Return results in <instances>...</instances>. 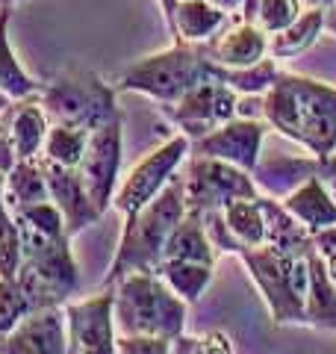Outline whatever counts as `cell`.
Returning a JSON list of instances; mask_svg holds the SVG:
<instances>
[{"instance_id": "cell-23", "label": "cell", "mask_w": 336, "mask_h": 354, "mask_svg": "<svg viewBox=\"0 0 336 354\" xmlns=\"http://www.w3.org/2000/svg\"><path fill=\"white\" fill-rule=\"evenodd\" d=\"M310 177H316V157H272L260 160L254 169L256 186L283 198Z\"/></svg>"}, {"instance_id": "cell-12", "label": "cell", "mask_w": 336, "mask_h": 354, "mask_svg": "<svg viewBox=\"0 0 336 354\" xmlns=\"http://www.w3.org/2000/svg\"><path fill=\"white\" fill-rule=\"evenodd\" d=\"M115 292L104 290L86 301L65 304L68 325V354H118V328H115Z\"/></svg>"}, {"instance_id": "cell-13", "label": "cell", "mask_w": 336, "mask_h": 354, "mask_svg": "<svg viewBox=\"0 0 336 354\" xmlns=\"http://www.w3.org/2000/svg\"><path fill=\"white\" fill-rule=\"evenodd\" d=\"M263 142H265V121L260 118H230L221 127H216L207 136H200L192 142V153L200 157H216L224 160L236 169L254 174L256 162L263 153Z\"/></svg>"}, {"instance_id": "cell-14", "label": "cell", "mask_w": 336, "mask_h": 354, "mask_svg": "<svg viewBox=\"0 0 336 354\" xmlns=\"http://www.w3.org/2000/svg\"><path fill=\"white\" fill-rule=\"evenodd\" d=\"M39 162H41V169H44V180H48V189H50V201L59 207L68 236H77L83 227L95 225V221L104 216L95 207L92 195H88L80 169L50 162V160H44L41 153H39Z\"/></svg>"}, {"instance_id": "cell-25", "label": "cell", "mask_w": 336, "mask_h": 354, "mask_svg": "<svg viewBox=\"0 0 336 354\" xmlns=\"http://www.w3.org/2000/svg\"><path fill=\"white\" fill-rule=\"evenodd\" d=\"M9 18H12V6H0V92L12 101H24L39 95L41 86L24 71L9 44Z\"/></svg>"}, {"instance_id": "cell-28", "label": "cell", "mask_w": 336, "mask_h": 354, "mask_svg": "<svg viewBox=\"0 0 336 354\" xmlns=\"http://www.w3.org/2000/svg\"><path fill=\"white\" fill-rule=\"evenodd\" d=\"M156 274H160V278L171 286L186 304L198 301L207 286L212 283V266L192 263V260H162Z\"/></svg>"}, {"instance_id": "cell-20", "label": "cell", "mask_w": 336, "mask_h": 354, "mask_svg": "<svg viewBox=\"0 0 336 354\" xmlns=\"http://www.w3.org/2000/svg\"><path fill=\"white\" fill-rule=\"evenodd\" d=\"M283 207L292 213L310 234L336 227V201L319 177H310L283 198Z\"/></svg>"}, {"instance_id": "cell-1", "label": "cell", "mask_w": 336, "mask_h": 354, "mask_svg": "<svg viewBox=\"0 0 336 354\" xmlns=\"http://www.w3.org/2000/svg\"><path fill=\"white\" fill-rule=\"evenodd\" d=\"M263 121L312 157L336 153V88L301 74H277L263 95Z\"/></svg>"}, {"instance_id": "cell-10", "label": "cell", "mask_w": 336, "mask_h": 354, "mask_svg": "<svg viewBox=\"0 0 336 354\" xmlns=\"http://www.w3.org/2000/svg\"><path fill=\"white\" fill-rule=\"evenodd\" d=\"M236 104H239V95L227 83H221L218 77L209 74L207 80H200L198 86L189 88L177 104L162 106V113L180 127L183 136H189V142H195L216 127H221L224 121L236 118Z\"/></svg>"}, {"instance_id": "cell-39", "label": "cell", "mask_w": 336, "mask_h": 354, "mask_svg": "<svg viewBox=\"0 0 336 354\" xmlns=\"http://www.w3.org/2000/svg\"><path fill=\"white\" fill-rule=\"evenodd\" d=\"M192 346H195V337L180 334L177 339H171V354H192Z\"/></svg>"}, {"instance_id": "cell-35", "label": "cell", "mask_w": 336, "mask_h": 354, "mask_svg": "<svg viewBox=\"0 0 336 354\" xmlns=\"http://www.w3.org/2000/svg\"><path fill=\"white\" fill-rule=\"evenodd\" d=\"M312 245H316V251L324 257V266H328L330 278L336 283V227H328V230L312 234Z\"/></svg>"}, {"instance_id": "cell-15", "label": "cell", "mask_w": 336, "mask_h": 354, "mask_svg": "<svg viewBox=\"0 0 336 354\" xmlns=\"http://www.w3.org/2000/svg\"><path fill=\"white\" fill-rule=\"evenodd\" d=\"M0 354H68L65 307L32 310L12 334L0 339Z\"/></svg>"}, {"instance_id": "cell-42", "label": "cell", "mask_w": 336, "mask_h": 354, "mask_svg": "<svg viewBox=\"0 0 336 354\" xmlns=\"http://www.w3.org/2000/svg\"><path fill=\"white\" fill-rule=\"evenodd\" d=\"M156 3L162 6V15H165V24L171 21V15H174V6H177V0H156Z\"/></svg>"}, {"instance_id": "cell-7", "label": "cell", "mask_w": 336, "mask_h": 354, "mask_svg": "<svg viewBox=\"0 0 336 354\" xmlns=\"http://www.w3.org/2000/svg\"><path fill=\"white\" fill-rule=\"evenodd\" d=\"M39 101L50 124H68L86 133L121 115L115 106V86L104 83L95 71L83 68L56 74L50 83L41 86Z\"/></svg>"}, {"instance_id": "cell-5", "label": "cell", "mask_w": 336, "mask_h": 354, "mask_svg": "<svg viewBox=\"0 0 336 354\" xmlns=\"http://www.w3.org/2000/svg\"><path fill=\"white\" fill-rule=\"evenodd\" d=\"M236 257L245 263L256 290L263 292L274 325H307V257H289L272 245L245 248Z\"/></svg>"}, {"instance_id": "cell-21", "label": "cell", "mask_w": 336, "mask_h": 354, "mask_svg": "<svg viewBox=\"0 0 336 354\" xmlns=\"http://www.w3.org/2000/svg\"><path fill=\"white\" fill-rule=\"evenodd\" d=\"M162 260H192L216 266V245L204 227V216L195 209H186V216L177 221L171 236L165 242V257Z\"/></svg>"}, {"instance_id": "cell-30", "label": "cell", "mask_w": 336, "mask_h": 354, "mask_svg": "<svg viewBox=\"0 0 336 354\" xmlns=\"http://www.w3.org/2000/svg\"><path fill=\"white\" fill-rule=\"evenodd\" d=\"M3 186H6V174L0 171V278H15L21 266V234L15 213L6 204Z\"/></svg>"}, {"instance_id": "cell-19", "label": "cell", "mask_w": 336, "mask_h": 354, "mask_svg": "<svg viewBox=\"0 0 336 354\" xmlns=\"http://www.w3.org/2000/svg\"><path fill=\"white\" fill-rule=\"evenodd\" d=\"M263 218H265V245L289 254V257H310L316 245H312V234L301 225V221L283 207V201L260 195Z\"/></svg>"}, {"instance_id": "cell-29", "label": "cell", "mask_w": 336, "mask_h": 354, "mask_svg": "<svg viewBox=\"0 0 336 354\" xmlns=\"http://www.w3.org/2000/svg\"><path fill=\"white\" fill-rule=\"evenodd\" d=\"M86 142H88L86 130H77L68 124H50L48 136H44V145H41V157L77 169L86 153Z\"/></svg>"}, {"instance_id": "cell-18", "label": "cell", "mask_w": 336, "mask_h": 354, "mask_svg": "<svg viewBox=\"0 0 336 354\" xmlns=\"http://www.w3.org/2000/svg\"><path fill=\"white\" fill-rule=\"evenodd\" d=\"M0 118H3L9 127L18 160H36L41 153L44 136H48V130H50V118L44 113L39 95L24 97V101H12L3 109Z\"/></svg>"}, {"instance_id": "cell-11", "label": "cell", "mask_w": 336, "mask_h": 354, "mask_svg": "<svg viewBox=\"0 0 336 354\" xmlns=\"http://www.w3.org/2000/svg\"><path fill=\"white\" fill-rule=\"evenodd\" d=\"M124 121L121 115H115L106 124H100L97 130L88 133L86 142V153L80 160V174L86 180V189L92 195L95 207L100 213H106L112 198H115L118 189V174H121V139H124Z\"/></svg>"}, {"instance_id": "cell-4", "label": "cell", "mask_w": 336, "mask_h": 354, "mask_svg": "<svg viewBox=\"0 0 336 354\" xmlns=\"http://www.w3.org/2000/svg\"><path fill=\"white\" fill-rule=\"evenodd\" d=\"M21 234V266L18 283L27 292L32 310H48L68 304V295L80 286V272H77L71 236H44L32 227L18 225Z\"/></svg>"}, {"instance_id": "cell-3", "label": "cell", "mask_w": 336, "mask_h": 354, "mask_svg": "<svg viewBox=\"0 0 336 354\" xmlns=\"http://www.w3.org/2000/svg\"><path fill=\"white\" fill-rule=\"evenodd\" d=\"M115 328L127 337L177 339L186 325V301L156 272H133L115 283Z\"/></svg>"}, {"instance_id": "cell-43", "label": "cell", "mask_w": 336, "mask_h": 354, "mask_svg": "<svg viewBox=\"0 0 336 354\" xmlns=\"http://www.w3.org/2000/svg\"><path fill=\"white\" fill-rule=\"evenodd\" d=\"M301 3H307V6H324V9H328L333 0H301Z\"/></svg>"}, {"instance_id": "cell-44", "label": "cell", "mask_w": 336, "mask_h": 354, "mask_svg": "<svg viewBox=\"0 0 336 354\" xmlns=\"http://www.w3.org/2000/svg\"><path fill=\"white\" fill-rule=\"evenodd\" d=\"M9 104H12V97H6L3 92H0V113H3V109H6Z\"/></svg>"}, {"instance_id": "cell-38", "label": "cell", "mask_w": 336, "mask_h": 354, "mask_svg": "<svg viewBox=\"0 0 336 354\" xmlns=\"http://www.w3.org/2000/svg\"><path fill=\"white\" fill-rule=\"evenodd\" d=\"M236 118H263V95H239Z\"/></svg>"}, {"instance_id": "cell-6", "label": "cell", "mask_w": 336, "mask_h": 354, "mask_svg": "<svg viewBox=\"0 0 336 354\" xmlns=\"http://www.w3.org/2000/svg\"><path fill=\"white\" fill-rule=\"evenodd\" d=\"M207 77L209 59L204 57L200 44L174 41L168 50L151 53V57L124 68V74L115 83V92H139L148 95L160 106H171Z\"/></svg>"}, {"instance_id": "cell-34", "label": "cell", "mask_w": 336, "mask_h": 354, "mask_svg": "<svg viewBox=\"0 0 336 354\" xmlns=\"http://www.w3.org/2000/svg\"><path fill=\"white\" fill-rule=\"evenodd\" d=\"M192 354H233V342L224 330H209L204 337H195Z\"/></svg>"}, {"instance_id": "cell-17", "label": "cell", "mask_w": 336, "mask_h": 354, "mask_svg": "<svg viewBox=\"0 0 336 354\" xmlns=\"http://www.w3.org/2000/svg\"><path fill=\"white\" fill-rule=\"evenodd\" d=\"M233 18L224 9H218L209 0H177L174 15L168 21L174 41H186V44H207L209 39H216L224 27H230Z\"/></svg>"}, {"instance_id": "cell-16", "label": "cell", "mask_w": 336, "mask_h": 354, "mask_svg": "<svg viewBox=\"0 0 336 354\" xmlns=\"http://www.w3.org/2000/svg\"><path fill=\"white\" fill-rule=\"evenodd\" d=\"M200 50L209 62L224 65V68H245L268 57V32L248 21H233L216 39L200 44Z\"/></svg>"}, {"instance_id": "cell-9", "label": "cell", "mask_w": 336, "mask_h": 354, "mask_svg": "<svg viewBox=\"0 0 336 354\" xmlns=\"http://www.w3.org/2000/svg\"><path fill=\"white\" fill-rule=\"evenodd\" d=\"M189 148H192L189 136L177 133V136H171L165 145H160L156 151H151L144 160H139L130 169V174L121 180V186L115 189L112 207H115L118 213H124V216L139 213L144 204L153 201V198L165 189L168 180L177 174V169H180V162L189 160Z\"/></svg>"}, {"instance_id": "cell-33", "label": "cell", "mask_w": 336, "mask_h": 354, "mask_svg": "<svg viewBox=\"0 0 336 354\" xmlns=\"http://www.w3.org/2000/svg\"><path fill=\"white\" fill-rule=\"evenodd\" d=\"M118 354H171V339L162 337H127L118 334Z\"/></svg>"}, {"instance_id": "cell-22", "label": "cell", "mask_w": 336, "mask_h": 354, "mask_svg": "<svg viewBox=\"0 0 336 354\" xmlns=\"http://www.w3.org/2000/svg\"><path fill=\"white\" fill-rule=\"evenodd\" d=\"M310 266V290H307V325L316 330H336V283L330 278L324 257L312 251Z\"/></svg>"}, {"instance_id": "cell-24", "label": "cell", "mask_w": 336, "mask_h": 354, "mask_svg": "<svg viewBox=\"0 0 336 354\" xmlns=\"http://www.w3.org/2000/svg\"><path fill=\"white\" fill-rule=\"evenodd\" d=\"M324 30V6H310L298 15L295 24H289L286 30L274 32L268 39V57L274 59H295L298 53H304L307 48L316 44V39Z\"/></svg>"}, {"instance_id": "cell-27", "label": "cell", "mask_w": 336, "mask_h": 354, "mask_svg": "<svg viewBox=\"0 0 336 354\" xmlns=\"http://www.w3.org/2000/svg\"><path fill=\"white\" fill-rule=\"evenodd\" d=\"M209 74L227 83L236 95H265L274 86L280 68L274 57H265L256 65H245V68H224V65L209 62Z\"/></svg>"}, {"instance_id": "cell-2", "label": "cell", "mask_w": 336, "mask_h": 354, "mask_svg": "<svg viewBox=\"0 0 336 354\" xmlns=\"http://www.w3.org/2000/svg\"><path fill=\"white\" fill-rule=\"evenodd\" d=\"M186 216V198H183V177L174 174L168 186L144 204L139 213L124 216L118 251L109 263V272L104 274V286L112 290L121 278L133 272H156L165 257V242L171 236L174 225Z\"/></svg>"}, {"instance_id": "cell-45", "label": "cell", "mask_w": 336, "mask_h": 354, "mask_svg": "<svg viewBox=\"0 0 336 354\" xmlns=\"http://www.w3.org/2000/svg\"><path fill=\"white\" fill-rule=\"evenodd\" d=\"M15 3H24V0H0V6H15Z\"/></svg>"}, {"instance_id": "cell-8", "label": "cell", "mask_w": 336, "mask_h": 354, "mask_svg": "<svg viewBox=\"0 0 336 354\" xmlns=\"http://www.w3.org/2000/svg\"><path fill=\"white\" fill-rule=\"evenodd\" d=\"M256 189L260 186H256L254 174L242 171L224 160L192 153L186 162V174H183L186 209H195L200 216L212 213V209H224L233 201L256 198Z\"/></svg>"}, {"instance_id": "cell-37", "label": "cell", "mask_w": 336, "mask_h": 354, "mask_svg": "<svg viewBox=\"0 0 336 354\" xmlns=\"http://www.w3.org/2000/svg\"><path fill=\"white\" fill-rule=\"evenodd\" d=\"M316 177L328 186V192L336 201V153H328V157H316Z\"/></svg>"}, {"instance_id": "cell-41", "label": "cell", "mask_w": 336, "mask_h": 354, "mask_svg": "<svg viewBox=\"0 0 336 354\" xmlns=\"http://www.w3.org/2000/svg\"><path fill=\"white\" fill-rule=\"evenodd\" d=\"M324 30L333 32V36H336V0H333V3H330L328 9H324Z\"/></svg>"}, {"instance_id": "cell-31", "label": "cell", "mask_w": 336, "mask_h": 354, "mask_svg": "<svg viewBox=\"0 0 336 354\" xmlns=\"http://www.w3.org/2000/svg\"><path fill=\"white\" fill-rule=\"evenodd\" d=\"M30 298L21 290L18 278H0V339L9 337L21 325V319L30 316Z\"/></svg>"}, {"instance_id": "cell-40", "label": "cell", "mask_w": 336, "mask_h": 354, "mask_svg": "<svg viewBox=\"0 0 336 354\" xmlns=\"http://www.w3.org/2000/svg\"><path fill=\"white\" fill-rule=\"evenodd\" d=\"M209 3H216L218 9H224L227 15H233V18H239V12H242V3L245 0H209ZM242 21V18H239Z\"/></svg>"}, {"instance_id": "cell-36", "label": "cell", "mask_w": 336, "mask_h": 354, "mask_svg": "<svg viewBox=\"0 0 336 354\" xmlns=\"http://www.w3.org/2000/svg\"><path fill=\"white\" fill-rule=\"evenodd\" d=\"M0 115H3V113H0ZM15 162H18V153H15V145H12V136H9L6 121L0 118V171L9 174L15 169Z\"/></svg>"}, {"instance_id": "cell-26", "label": "cell", "mask_w": 336, "mask_h": 354, "mask_svg": "<svg viewBox=\"0 0 336 354\" xmlns=\"http://www.w3.org/2000/svg\"><path fill=\"white\" fill-rule=\"evenodd\" d=\"M3 195H6L9 209H24L32 204L50 201V189H48V180H44V169L39 157L15 162V169L6 174Z\"/></svg>"}, {"instance_id": "cell-32", "label": "cell", "mask_w": 336, "mask_h": 354, "mask_svg": "<svg viewBox=\"0 0 336 354\" xmlns=\"http://www.w3.org/2000/svg\"><path fill=\"white\" fill-rule=\"evenodd\" d=\"M301 12H304L301 0H260V3H256L254 24L263 32H268V36H274V32L286 30L289 24H295Z\"/></svg>"}]
</instances>
